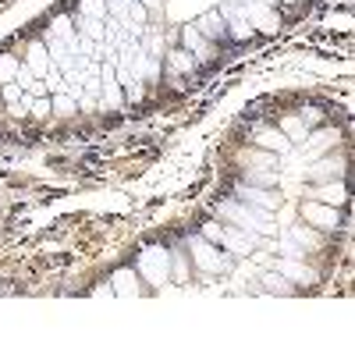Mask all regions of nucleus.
I'll use <instances>...</instances> for the list:
<instances>
[{"label": "nucleus", "mask_w": 355, "mask_h": 355, "mask_svg": "<svg viewBox=\"0 0 355 355\" xmlns=\"http://www.w3.org/2000/svg\"><path fill=\"white\" fill-rule=\"evenodd\" d=\"M82 15L85 18H107V4H103V0H82Z\"/></svg>", "instance_id": "21"}, {"label": "nucleus", "mask_w": 355, "mask_h": 355, "mask_svg": "<svg viewBox=\"0 0 355 355\" xmlns=\"http://www.w3.org/2000/svg\"><path fill=\"white\" fill-rule=\"evenodd\" d=\"M78 36L93 40V43H107V21L103 18H78Z\"/></svg>", "instance_id": "13"}, {"label": "nucleus", "mask_w": 355, "mask_h": 355, "mask_svg": "<svg viewBox=\"0 0 355 355\" xmlns=\"http://www.w3.org/2000/svg\"><path fill=\"white\" fill-rule=\"evenodd\" d=\"M284 135H291V139H306V121H299V117H288V121H284Z\"/></svg>", "instance_id": "25"}, {"label": "nucleus", "mask_w": 355, "mask_h": 355, "mask_svg": "<svg viewBox=\"0 0 355 355\" xmlns=\"http://www.w3.org/2000/svg\"><path fill=\"white\" fill-rule=\"evenodd\" d=\"M114 295H139V277H135V270H117V274H114Z\"/></svg>", "instance_id": "17"}, {"label": "nucleus", "mask_w": 355, "mask_h": 355, "mask_svg": "<svg viewBox=\"0 0 355 355\" xmlns=\"http://www.w3.org/2000/svg\"><path fill=\"white\" fill-rule=\"evenodd\" d=\"M220 217H227L234 227L242 231H256V234H270V210H259L252 202H242V199H224L220 202Z\"/></svg>", "instance_id": "1"}, {"label": "nucleus", "mask_w": 355, "mask_h": 355, "mask_svg": "<svg viewBox=\"0 0 355 355\" xmlns=\"http://www.w3.org/2000/svg\"><path fill=\"white\" fill-rule=\"evenodd\" d=\"M220 18H227V25H231V36H239V40H249V36H252L249 21L242 18V4H239V0H234V4H224Z\"/></svg>", "instance_id": "11"}, {"label": "nucleus", "mask_w": 355, "mask_h": 355, "mask_svg": "<svg viewBox=\"0 0 355 355\" xmlns=\"http://www.w3.org/2000/svg\"><path fill=\"white\" fill-rule=\"evenodd\" d=\"M263 284H266V291H281V295L291 291V288H288V277H281V274H266Z\"/></svg>", "instance_id": "24"}, {"label": "nucleus", "mask_w": 355, "mask_h": 355, "mask_svg": "<svg viewBox=\"0 0 355 355\" xmlns=\"http://www.w3.org/2000/svg\"><path fill=\"white\" fill-rule=\"evenodd\" d=\"M323 196H327V202H341V199H345V189H341V185H331Z\"/></svg>", "instance_id": "28"}, {"label": "nucleus", "mask_w": 355, "mask_h": 355, "mask_svg": "<svg viewBox=\"0 0 355 355\" xmlns=\"http://www.w3.org/2000/svg\"><path fill=\"white\" fill-rule=\"evenodd\" d=\"M196 28H199L206 40H224V36H227V25H224L220 15H206V18H199Z\"/></svg>", "instance_id": "16"}, {"label": "nucleus", "mask_w": 355, "mask_h": 355, "mask_svg": "<svg viewBox=\"0 0 355 355\" xmlns=\"http://www.w3.org/2000/svg\"><path fill=\"white\" fill-rule=\"evenodd\" d=\"M18 57H11V53H4L0 57V82H15V75H18Z\"/></svg>", "instance_id": "20"}, {"label": "nucleus", "mask_w": 355, "mask_h": 355, "mask_svg": "<svg viewBox=\"0 0 355 355\" xmlns=\"http://www.w3.org/2000/svg\"><path fill=\"white\" fill-rule=\"evenodd\" d=\"M171 68H174V71H192V53H189V50L171 53Z\"/></svg>", "instance_id": "22"}, {"label": "nucleus", "mask_w": 355, "mask_h": 355, "mask_svg": "<svg viewBox=\"0 0 355 355\" xmlns=\"http://www.w3.org/2000/svg\"><path fill=\"white\" fill-rule=\"evenodd\" d=\"M302 217L316 227H338V210L331 206H320V202H302Z\"/></svg>", "instance_id": "9"}, {"label": "nucleus", "mask_w": 355, "mask_h": 355, "mask_svg": "<svg viewBox=\"0 0 355 355\" xmlns=\"http://www.w3.org/2000/svg\"><path fill=\"white\" fill-rule=\"evenodd\" d=\"M182 36H185V50H192V57H199V61H202V57H210V40H206L196 25H189Z\"/></svg>", "instance_id": "15"}, {"label": "nucleus", "mask_w": 355, "mask_h": 355, "mask_svg": "<svg viewBox=\"0 0 355 355\" xmlns=\"http://www.w3.org/2000/svg\"><path fill=\"white\" fill-rule=\"evenodd\" d=\"M46 36L61 40L71 53H78V28H75V21H71L68 15H57V18H53V25L46 28Z\"/></svg>", "instance_id": "8"}, {"label": "nucleus", "mask_w": 355, "mask_h": 355, "mask_svg": "<svg viewBox=\"0 0 355 355\" xmlns=\"http://www.w3.org/2000/svg\"><path fill=\"white\" fill-rule=\"evenodd\" d=\"M78 107H82V110H96V96L82 93V96H78Z\"/></svg>", "instance_id": "29"}, {"label": "nucleus", "mask_w": 355, "mask_h": 355, "mask_svg": "<svg viewBox=\"0 0 355 355\" xmlns=\"http://www.w3.org/2000/svg\"><path fill=\"white\" fill-rule=\"evenodd\" d=\"M125 103V93H121V85H117V75H114V64H100V100L96 107L100 110H117Z\"/></svg>", "instance_id": "4"}, {"label": "nucleus", "mask_w": 355, "mask_h": 355, "mask_svg": "<svg viewBox=\"0 0 355 355\" xmlns=\"http://www.w3.org/2000/svg\"><path fill=\"white\" fill-rule=\"evenodd\" d=\"M256 142L263 146V150H274V153H281V157H288V153H291L288 135H284V132H274V128H263V132L256 135Z\"/></svg>", "instance_id": "12"}, {"label": "nucleus", "mask_w": 355, "mask_h": 355, "mask_svg": "<svg viewBox=\"0 0 355 355\" xmlns=\"http://www.w3.org/2000/svg\"><path fill=\"white\" fill-rule=\"evenodd\" d=\"M25 68L33 71V78H43V75H46V68H50V53H46L43 43H33V46H28V64H25Z\"/></svg>", "instance_id": "14"}, {"label": "nucleus", "mask_w": 355, "mask_h": 355, "mask_svg": "<svg viewBox=\"0 0 355 355\" xmlns=\"http://www.w3.org/2000/svg\"><path fill=\"white\" fill-rule=\"evenodd\" d=\"M220 242H224L234 256H249V252L259 245V234H256V231H234V227H224Z\"/></svg>", "instance_id": "7"}, {"label": "nucleus", "mask_w": 355, "mask_h": 355, "mask_svg": "<svg viewBox=\"0 0 355 355\" xmlns=\"http://www.w3.org/2000/svg\"><path fill=\"white\" fill-rule=\"evenodd\" d=\"M220 234H224V227H220V224H206L202 239H206V242H214V245H220Z\"/></svg>", "instance_id": "27"}, {"label": "nucleus", "mask_w": 355, "mask_h": 355, "mask_svg": "<svg viewBox=\"0 0 355 355\" xmlns=\"http://www.w3.org/2000/svg\"><path fill=\"white\" fill-rule=\"evenodd\" d=\"M288 239L299 245V249H316L320 245V234L313 227H288Z\"/></svg>", "instance_id": "18"}, {"label": "nucleus", "mask_w": 355, "mask_h": 355, "mask_svg": "<svg viewBox=\"0 0 355 355\" xmlns=\"http://www.w3.org/2000/svg\"><path fill=\"white\" fill-rule=\"evenodd\" d=\"M139 4H142L146 11H150V15H157V11H160V0H139Z\"/></svg>", "instance_id": "30"}, {"label": "nucleus", "mask_w": 355, "mask_h": 355, "mask_svg": "<svg viewBox=\"0 0 355 355\" xmlns=\"http://www.w3.org/2000/svg\"><path fill=\"white\" fill-rule=\"evenodd\" d=\"M281 252H284L288 259H299V256H306V249H299V245H295V242L288 239V234H284V239H281Z\"/></svg>", "instance_id": "26"}, {"label": "nucleus", "mask_w": 355, "mask_h": 355, "mask_svg": "<svg viewBox=\"0 0 355 355\" xmlns=\"http://www.w3.org/2000/svg\"><path fill=\"white\" fill-rule=\"evenodd\" d=\"M43 85H46V93H64V75H61V68H57L53 61H50V68H46V75H43Z\"/></svg>", "instance_id": "19"}, {"label": "nucleus", "mask_w": 355, "mask_h": 355, "mask_svg": "<svg viewBox=\"0 0 355 355\" xmlns=\"http://www.w3.org/2000/svg\"><path fill=\"white\" fill-rule=\"evenodd\" d=\"M234 196H239L242 202L259 206V210H277V206H281V196H277V192H270V189H259V185H252V182H242L239 189H234Z\"/></svg>", "instance_id": "6"}, {"label": "nucleus", "mask_w": 355, "mask_h": 355, "mask_svg": "<svg viewBox=\"0 0 355 355\" xmlns=\"http://www.w3.org/2000/svg\"><path fill=\"white\" fill-rule=\"evenodd\" d=\"M277 274L281 277H288V281H302V284H313L316 281V274L309 270V266L306 263H299V259H277Z\"/></svg>", "instance_id": "10"}, {"label": "nucleus", "mask_w": 355, "mask_h": 355, "mask_svg": "<svg viewBox=\"0 0 355 355\" xmlns=\"http://www.w3.org/2000/svg\"><path fill=\"white\" fill-rule=\"evenodd\" d=\"M242 18L249 21V28H259V33H277L281 28L277 15L266 4H259V0H242Z\"/></svg>", "instance_id": "5"}, {"label": "nucleus", "mask_w": 355, "mask_h": 355, "mask_svg": "<svg viewBox=\"0 0 355 355\" xmlns=\"http://www.w3.org/2000/svg\"><path fill=\"white\" fill-rule=\"evenodd\" d=\"M78 103L68 96V93H53V114H71Z\"/></svg>", "instance_id": "23"}, {"label": "nucleus", "mask_w": 355, "mask_h": 355, "mask_svg": "<svg viewBox=\"0 0 355 355\" xmlns=\"http://www.w3.org/2000/svg\"><path fill=\"white\" fill-rule=\"evenodd\" d=\"M139 274H142L146 281H150V284L164 288V284H167V277H171V252H167V249H160V245L146 249V252L139 256Z\"/></svg>", "instance_id": "2"}, {"label": "nucleus", "mask_w": 355, "mask_h": 355, "mask_svg": "<svg viewBox=\"0 0 355 355\" xmlns=\"http://www.w3.org/2000/svg\"><path fill=\"white\" fill-rule=\"evenodd\" d=\"M189 245H192V259H196L199 270H206V274H227L231 270V259L220 256V249L214 242H206L202 234H199V239H192Z\"/></svg>", "instance_id": "3"}]
</instances>
